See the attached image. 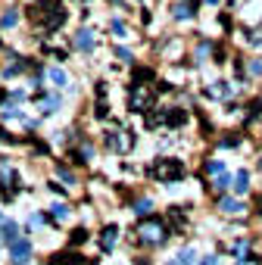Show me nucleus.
<instances>
[{
  "instance_id": "1",
  "label": "nucleus",
  "mask_w": 262,
  "mask_h": 265,
  "mask_svg": "<svg viewBox=\"0 0 262 265\" xmlns=\"http://www.w3.org/2000/svg\"><path fill=\"white\" fill-rule=\"evenodd\" d=\"M28 16H31V22H38L44 31H56L66 22L63 3H38V6H31V10H28Z\"/></svg>"
},
{
  "instance_id": "2",
  "label": "nucleus",
  "mask_w": 262,
  "mask_h": 265,
  "mask_svg": "<svg viewBox=\"0 0 262 265\" xmlns=\"http://www.w3.org/2000/svg\"><path fill=\"white\" fill-rule=\"evenodd\" d=\"M150 175L163 184H172V181H181L184 178V162L181 159H172V156H163L150 166Z\"/></svg>"
},
{
  "instance_id": "3",
  "label": "nucleus",
  "mask_w": 262,
  "mask_h": 265,
  "mask_svg": "<svg viewBox=\"0 0 262 265\" xmlns=\"http://www.w3.org/2000/svg\"><path fill=\"white\" fill-rule=\"evenodd\" d=\"M166 237H168V228H166L163 218H153V216L141 218V225H138V241H141V243L156 246V243H163Z\"/></svg>"
},
{
  "instance_id": "4",
  "label": "nucleus",
  "mask_w": 262,
  "mask_h": 265,
  "mask_svg": "<svg viewBox=\"0 0 262 265\" xmlns=\"http://www.w3.org/2000/svg\"><path fill=\"white\" fill-rule=\"evenodd\" d=\"M153 100H156V94L150 91L147 84H131V94H128V109H131V113H143V116H147L150 109H156Z\"/></svg>"
},
{
  "instance_id": "5",
  "label": "nucleus",
  "mask_w": 262,
  "mask_h": 265,
  "mask_svg": "<svg viewBox=\"0 0 262 265\" xmlns=\"http://www.w3.org/2000/svg\"><path fill=\"white\" fill-rule=\"evenodd\" d=\"M103 141H106V147L113 153H128L131 150V134L125 131V128H109L103 134Z\"/></svg>"
},
{
  "instance_id": "6",
  "label": "nucleus",
  "mask_w": 262,
  "mask_h": 265,
  "mask_svg": "<svg viewBox=\"0 0 262 265\" xmlns=\"http://www.w3.org/2000/svg\"><path fill=\"white\" fill-rule=\"evenodd\" d=\"M28 256H31V243L25 241V237H19V241L10 243V259L16 265H25V262H28Z\"/></svg>"
},
{
  "instance_id": "7",
  "label": "nucleus",
  "mask_w": 262,
  "mask_h": 265,
  "mask_svg": "<svg viewBox=\"0 0 262 265\" xmlns=\"http://www.w3.org/2000/svg\"><path fill=\"white\" fill-rule=\"evenodd\" d=\"M84 262V256L81 253H75V250H66V253H53L47 259V265H81Z\"/></svg>"
},
{
  "instance_id": "8",
  "label": "nucleus",
  "mask_w": 262,
  "mask_h": 265,
  "mask_svg": "<svg viewBox=\"0 0 262 265\" xmlns=\"http://www.w3.org/2000/svg\"><path fill=\"white\" fill-rule=\"evenodd\" d=\"M116 237H119V228H116V225H106L103 231H100V250L109 253V250L116 246Z\"/></svg>"
},
{
  "instance_id": "9",
  "label": "nucleus",
  "mask_w": 262,
  "mask_h": 265,
  "mask_svg": "<svg viewBox=\"0 0 262 265\" xmlns=\"http://www.w3.org/2000/svg\"><path fill=\"white\" fill-rule=\"evenodd\" d=\"M163 119H166V125H168V128H178V125L188 122V113H184V109L168 106V109H163Z\"/></svg>"
},
{
  "instance_id": "10",
  "label": "nucleus",
  "mask_w": 262,
  "mask_h": 265,
  "mask_svg": "<svg viewBox=\"0 0 262 265\" xmlns=\"http://www.w3.org/2000/svg\"><path fill=\"white\" fill-rule=\"evenodd\" d=\"M218 209H222L225 216H240V212H243V203L238 200V196H222V200H218Z\"/></svg>"
},
{
  "instance_id": "11",
  "label": "nucleus",
  "mask_w": 262,
  "mask_h": 265,
  "mask_svg": "<svg viewBox=\"0 0 262 265\" xmlns=\"http://www.w3.org/2000/svg\"><path fill=\"white\" fill-rule=\"evenodd\" d=\"M172 13H175V19H193V16H197V3H193V0L175 3V6H172Z\"/></svg>"
},
{
  "instance_id": "12",
  "label": "nucleus",
  "mask_w": 262,
  "mask_h": 265,
  "mask_svg": "<svg viewBox=\"0 0 262 265\" xmlns=\"http://www.w3.org/2000/svg\"><path fill=\"white\" fill-rule=\"evenodd\" d=\"M75 47L84 50V53H91V50H94V31H91V28H81L78 35H75Z\"/></svg>"
},
{
  "instance_id": "13",
  "label": "nucleus",
  "mask_w": 262,
  "mask_h": 265,
  "mask_svg": "<svg viewBox=\"0 0 262 265\" xmlns=\"http://www.w3.org/2000/svg\"><path fill=\"white\" fill-rule=\"evenodd\" d=\"M0 234H3L6 246H10L13 241H19V225H16V221H0Z\"/></svg>"
},
{
  "instance_id": "14",
  "label": "nucleus",
  "mask_w": 262,
  "mask_h": 265,
  "mask_svg": "<svg viewBox=\"0 0 262 265\" xmlns=\"http://www.w3.org/2000/svg\"><path fill=\"white\" fill-rule=\"evenodd\" d=\"M209 97H215V100H231V84H228V81H215L213 88H209Z\"/></svg>"
},
{
  "instance_id": "15",
  "label": "nucleus",
  "mask_w": 262,
  "mask_h": 265,
  "mask_svg": "<svg viewBox=\"0 0 262 265\" xmlns=\"http://www.w3.org/2000/svg\"><path fill=\"white\" fill-rule=\"evenodd\" d=\"M247 191H250V175H247V169H243V172H238V178H234V193L243 196Z\"/></svg>"
},
{
  "instance_id": "16",
  "label": "nucleus",
  "mask_w": 262,
  "mask_h": 265,
  "mask_svg": "<svg viewBox=\"0 0 262 265\" xmlns=\"http://www.w3.org/2000/svg\"><path fill=\"white\" fill-rule=\"evenodd\" d=\"M69 218V206L66 203H53L50 206V221H66Z\"/></svg>"
},
{
  "instance_id": "17",
  "label": "nucleus",
  "mask_w": 262,
  "mask_h": 265,
  "mask_svg": "<svg viewBox=\"0 0 262 265\" xmlns=\"http://www.w3.org/2000/svg\"><path fill=\"white\" fill-rule=\"evenodd\" d=\"M168 221H172V228L178 231V234H181L184 228H188V218H184V212H181V209H172V212H168Z\"/></svg>"
},
{
  "instance_id": "18",
  "label": "nucleus",
  "mask_w": 262,
  "mask_h": 265,
  "mask_svg": "<svg viewBox=\"0 0 262 265\" xmlns=\"http://www.w3.org/2000/svg\"><path fill=\"white\" fill-rule=\"evenodd\" d=\"M10 181H16V172H13V166L6 159H0V187L10 184Z\"/></svg>"
},
{
  "instance_id": "19",
  "label": "nucleus",
  "mask_w": 262,
  "mask_h": 265,
  "mask_svg": "<svg viewBox=\"0 0 262 265\" xmlns=\"http://www.w3.org/2000/svg\"><path fill=\"white\" fill-rule=\"evenodd\" d=\"M178 262H181V265H193V262H197V250H191V246H184V250L178 253Z\"/></svg>"
},
{
  "instance_id": "20",
  "label": "nucleus",
  "mask_w": 262,
  "mask_h": 265,
  "mask_svg": "<svg viewBox=\"0 0 262 265\" xmlns=\"http://www.w3.org/2000/svg\"><path fill=\"white\" fill-rule=\"evenodd\" d=\"M213 187H215V191H228V187H231V175H228V172H222V175H215V181H213Z\"/></svg>"
},
{
  "instance_id": "21",
  "label": "nucleus",
  "mask_w": 262,
  "mask_h": 265,
  "mask_svg": "<svg viewBox=\"0 0 262 265\" xmlns=\"http://www.w3.org/2000/svg\"><path fill=\"white\" fill-rule=\"evenodd\" d=\"M150 209H153V203H150V200H138V203H134V212H138L141 218H147Z\"/></svg>"
},
{
  "instance_id": "22",
  "label": "nucleus",
  "mask_w": 262,
  "mask_h": 265,
  "mask_svg": "<svg viewBox=\"0 0 262 265\" xmlns=\"http://www.w3.org/2000/svg\"><path fill=\"white\" fill-rule=\"evenodd\" d=\"M47 78L53 81L56 88H63V84H66V72H63V69H50V72H47Z\"/></svg>"
},
{
  "instance_id": "23",
  "label": "nucleus",
  "mask_w": 262,
  "mask_h": 265,
  "mask_svg": "<svg viewBox=\"0 0 262 265\" xmlns=\"http://www.w3.org/2000/svg\"><path fill=\"white\" fill-rule=\"evenodd\" d=\"M44 113H56V106H60V97H56V94H50V97H44Z\"/></svg>"
},
{
  "instance_id": "24",
  "label": "nucleus",
  "mask_w": 262,
  "mask_h": 265,
  "mask_svg": "<svg viewBox=\"0 0 262 265\" xmlns=\"http://www.w3.org/2000/svg\"><path fill=\"white\" fill-rule=\"evenodd\" d=\"M84 241H88V231H84V228H75V231H72V237H69V243H72V246H78V243H84Z\"/></svg>"
},
{
  "instance_id": "25",
  "label": "nucleus",
  "mask_w": 262,
  "mask_h": 265,
  "mask_svg": "<svg viewBox=\"0 0 262 265\" xmlns=\"http://www.w3.org/2000/svg\"><path fill=\"white\" fill-rule=\"evenodd\" d=\"M19 22V13L16 10H10V13H3V19H0V25H3V28H13V25Z\"/></svg>"
},
{
  "instance_id": "26",
  "label": "nucleus",
  "mask_w": 262,
  "mask_h": 265,
  "mask_svg": "<svg viewBox=\"0 0 262 265\" xmlns=\"http://www.w3.org/2000/svg\"><path fill=\"white\" fill-rule=\"evenodd\" d=\"M150 78H153V69H138V72H134V84H143Z\"/></svg>"
},
{
  "instance_id": "27",
  "label": "nucleus",
  "mask_w": 262,
  "mask_h": 265,
  "mask_svg": "<svg viewBox=\"0 0 262 265\" xmlns=\"http://www.w3.org/2000/svg\"><path fill=\"white\" fill-rule=\"evenodd\" d=\"M259 113H262V100H253V103H250V113H247V122L259 119Z\"/></svg>"
},
{
  "instance_id": "28",
  "label": "nucleus",
  "mask_w": 262,
  "mask_h": 265,
  "mask_svg": "<svg viewBox=\"0 0 262 265\" xmlns=\"http://www.w3.org/2000/svg\"><path fill=\"white\" fill-rule=\"evenodd\" d=\"M206 172H209V175H222V172H225V162H218V159L206 162Z\"/></svg>"
},
{
  "instance_id": "29",
  "label": "nucleus",
  "mask_w": 262,
  "mask_h": 265,
  "mask_svg": "<svg viewBox=\"0 0 262 265\" xmlns=\"http://www.w3.org/2000/svg\"><path fill=\"white\" fill-rule=\"evenodd\" d=\"M56 175H60L66 184H75V175H72V172H69V169H66V166H56Z\"/></svg>"
},
{
  "instance_id": "30",
  "label": "nucleus",
  "mask_w": 262,
  "mask_h": 265,
  "mask_svg": "<svg viewBox=\"0 0 262 265\" xmlns=\"http://www.w3.org/2000/svg\"><path fill=\"white\" fill-rule=\"evenodd\" d=\"M116 56H119L122 63H131V50H125V47H119V50H116Z\"/></svg>"
},
{
  "instance_id": "31",
  "label": "nucleus",
  "mask_w": 262,
  "mask_h": 265,
  "mask_svg": "<svg viewBox=\"0 0 262 265\" xmlns=\"http://www.w3.org/2000/svg\"><path fill=\"white\" fill-rule=\"evenodd\" d=\"M250 75H256V78L262 75V63H259V59H253V63H250Z\"/></svg>"
},
{
  "instance_id": "32",
  "label": "nucleus",
  "mask_w": 262,
  "mask_h": 265,
  "mask_svg": "<svg viewBox=\"0 0 262 265\" xmlns=\"http://www.w3.org/2000/svg\"><path fill=\"white\" fill-rule=\"evenodd\" d=\"M222 147H238V134H231V138L222 141Z\"/></svg>"
},
{
  "instance_id": "33",
  "label": "nucleus",
  "mask_w": 262,
  "mask_h": 265,
  "mask_svg": "<svg viewBox=\"0 0 262 265\" xmlns=\"http://www.w3.org/2000/svg\"><path fill=\"white\" fill-rule=\"evenodd\" d=\"M113 31H116V35H125V25L119 19H113Z\"/></svg>"
},
{
  "instance_id": "34",
  "label": "nucleus",
  "mask_w": 262,
  "mask_h": 265,
  "mask_svg": "<svg viewBox=\"0 0 262 265\" xmlns=\"http://www.w3.org/2000/svg\"><path fill=\"white\" fill-rule=\"evenodd\" d=\"M200 265H218V256H206V259H203Z\"/></svg>"
},
{
  "instance_id": "35",
  "label": "nucleus",
  "mask_w": 262,
  "mask_h": 265,
  "mask_svg": "<svg viewBox=\"0 0 262 265\" xmlns=\"http://www.w3.org/2000/svg\"><path fill=\"white\" fill-rule=\"evenodd\" d=\"M138 265H150V262H147V259H138Z\"/></svg>"
},
{
  "instance_id": "36",
  "label": "nucleus",
  "mask_w": 262,
  "mask_h": 265,
  "mask_svg": "<svg viewBox=\"0 0 262 265\" xmlns=\"http://www.w3.org/2000/svg\"><path fill=\"white\" fill-rule=\"evenodd\" d=\"M3 97H6V91H3V88H0V100H3Z\"/></svg>"
},
{
  "instance_id": "37",
  "label": "nucleus",
  "mask_w": 262,
  "mask_h": 265,
  "mask_svg": "<svg viewBox=\"0 0 262 265\" xmlns=\"http://www.w3.org/2000/svg\"><path fill=\"white\" fill-rule=\"evenodd\" d=\"M168 265H181V262H178V259H175V262H168Z\"/></svg>"
},
{
  "instance_id": "38",
  "label": "nucleus",
  "mask_w": 262,
  "mask_h": 265,
  "mask_svg": "<svg viewBox=\"0 0 262 265\" xmlns=\"http://www.w3.org/2000/svg\"><path fill=\"white\" fill-rule=\"evenodd\" d=\"M0 221H3V216H0Z\"/></svg>"
}]
</instances>
